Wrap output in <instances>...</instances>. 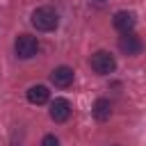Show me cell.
<instances>
[{"mask_svg":"<svg viewBox=\"0 0 146 146\" xmlns=\"http://www.w3.org/2000/svg\"><path fill=\"white\" fill-rule=\"evenodd\" d=\"M32 25L39 30V32H52L57 25H59V16L52 7H36L32 11Z\"/></svg>","mask_w":146,"mask_h":146,"instance_id":"6da1fadb","label":"cell"},{"mask_svg":"<svg viewBox=\"0 0 146 146\" xmlns=\"http://www.w3.org/2000/svg\"><path fill=\"white\" fill-rule=\"evenodd\" d=\"M89 66H91V71L98 73V75H110V73H114V68H116V59H114V55L107 52V50H96V52L89 57Z\"/></svg>","mask_w":146,"mask_h":146,"instance_id":"7a4b0ae2","label":"cell"},{"mask_svg":"<svg viewBox=\"0 0 146 146\" xmlns=\"http://www.w3.org/2000/svg\"><path fill=\"white\" fill-rule=\"evenodd\" d=\"M14 52L18 59H32L39 52V41L32 34H18L14 41Z\"/></svg>","mask_w":146,"mask_h":146,"instance_id":"3957f363","label":"cell"},{"mask_svg":"<svg viewBox=\"0 0 146 146\" xmlns=\"http://www.w3.org/2000/svg\"><path fill=\"white\" fill-rule=\"evenodd\" d=\"M119 50L123 55H128V57H135V55H139L144 50V41L135 32H125V34L119 36Z\"/></svg>","mask_w":146,"mask_h":146,"instance_id":"277c9868","label":"cell"},{"mask_svg":"<svg viewBox=\"0 0 146 146\" xmlns=\"http://www.w3.org/2000/svg\"><path fill=\"white\" fill-rule=\"evenodd\" d=\"M71 112H73V107H71V103H68L66 98H55V100L50 103V119H52L55 123L68 121V119H71Z\"/></svg>","mask_w":146,"mask_h":146,"instance_id":"5b68a950","label":"cell"},{"mask_svg":"<svg viewBox=\"0 0 146 146\" xmlns=\"http://www.w3.org/2000/svg\"><path fill=\"white\" fill-rule=\"evenodd\" d=\"M112 25H114V30H119L121 34H125V32H132V30H135L137 18H135L132 11L121 9V11H116V14L112 16Z\"/></svg>","mask_w":146,"mask_h":146,"instance_id":"8992f818","label":"cell"},{"mask_svg":"<svg viewBox=\"0 0 146 146\" xmlns=\"http://www.w3.org/2000/svg\"><path fill=\"white\" fill-rule=\"evenodd\" d=\"M73 78H75V73H73L71 66H57V68H52V73H50V82H52L55 87H59V89L71 87V84H73Z\"/></svg>","mask_w":146,"mask_h":146,"instance_id":"52a82bcc","label":"cell"},{"mask_svg":"<svg viewBox=\"0 0 146 146\" xmlns=\"http://www.w3.org/2000/svg\"><path fill=\"white\" fill-rule=\"evenodd\" d=\"M25 96H27V100H30L32 105H43V103H48L50 91H48V87H43V84H32Z\"/></svg>","mask_w":146,"mask_h":146,"instance_id":"ba28073f","label":"cell"},{"mask_svg":"<svg viewBox=\"0 0 146 146\" xmlns=\"http://www.w3.org/2000/svg\"><path fill=\"white\" fill-rule=\"evenodd\" d=\"M91 114H94V119L100 121V123L110 121V116H112V105H110V100H107V98H98V100L94 103V107H91Z\"/></svg>","mask_w":146,"mask_h":146,"instance_id":"9c48e42d","label":"cell"},{"mask_svg":"<svg viewBox=\"0 0 146 146\" xmlns=\"http://www.w3.org/2000/svg\"><path fill=\"white\" fill-rule=\"evenodd\" d=\"M41 146H59V139H57L55 135H46V137L41 139Z\"/></svg>","mask_w":146,"mask_h":146,"instance_id":"30bf717a","label":"cell"},{"mask_svg":"<svg viewBox=\"0 0 146 146\" xmlns=\"http://www.w3.org/2000/svg\"><path fill=\"white\" fill-rule=\"evenodd\" d=\"M14 146H18V144H14Z\"/></svg>","mask_w":146,"mask_h":146,"instance_id":"8fae6325","label":"cell"},{"mask_svg":"<svg viewBox=\"0 0 146 146\" xmlns=\"http://www.w3.org/2000/svg\"><path fill=\"white\" fill-rule=\"evenodd\" d=\"M100 2H103V0H100Z\"/></svg>","mask_w":146,"mask_h":146,"instance_id":"7c38bea8","label":"cell"}]
</instances>
